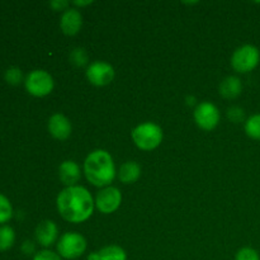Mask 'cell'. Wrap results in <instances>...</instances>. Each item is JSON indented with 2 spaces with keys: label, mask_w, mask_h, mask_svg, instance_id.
Masks as SVG:
<instances>
[{
  "label": "cell",
  "mask_w": 260,
  "mask_h": 260,
  "mask_svg": "<svg viewBox=\"0 0 260 260\" xmlns=\"http://www.w3.org/2000/svg\"><path fill=\"white\" fill-rule=\"evenodd\" d=\"M57 211L61 217L73 223H80L93 215L95 202L86 188L66 187L57 196Z\"/></svg>",
  "instance_id": "obj_1"
},
{
  "label": "cell",
  "mask_w": 260,
  "mask_h": 260,
  "mask_svg": "<svg viewBox=\"0 0 260 260\" xmlns=\"http://www.w3.org/2000/svg\"><path fill=\"white\" fill-rule=\"evenodd\" d=\"M84 173L89 182L95 187H109L116 178L113 157L106 150H95L86 156Z\"/></svg>",
  "instance_id": "obj_2"
},
{
  "label": "cell",
  "mask_w": 260,
  "mask_h": 260,
  "mask_svg": "<svg viewBox=\"0 0 260 260\" xmlns=\"http://www.w3.org/2000/svg\"><path fill=\"white\" fill-rule=\"evenodd\" d=\"M132 139L140 150L151 151L161 144L162 129L154 122H145L132 131Z\"/></svg>",
  "instance_id": "obj_3"
},
{
  "label": "cell",
  "mask_w": 260,
  "mask_h": 260,
  "mask_svg": "<svg viewBox=\"0 0 260 260\" xmlns=\"http://www.w3.org/2000/svg\"><path fill=\"white\" fill-rule=\"evenodd\" d=\"M260 52L253 45H244L239 47L231 57V66L238 73L246 74L253 71L259 65Z\"/></svg>",
  "instance_id": "obj_4"
},
{
  "label": "cell",
  "mask_w": 260,
  "mask_h": 260,
  "mask_svg": "<svg viewBox=\"0 0 260 260\" xmlns=\"http://www.w3.org/2000/svg\"><path fill=\"white\" fill-rule=\"evenodd\" d=\"M86 240L78 233H66L57 243V253L63 259H78L85 253Z\"/></svg>",
  "instance_id": "obj_5"
},
{
  "label": "cell",
  "mask_w": 260,
  "mask_h": 260,
  "mask_svg": "<svg viewBox=\"0 0 260 260\" xmlns=\"http://www.w3.org/2000/svg\"><path fill=\"white\" fill-rule=\"evenodd\" d=\"M25 89L33 96H46L53 90V79L47 71L33 70L25 78Z\"/></svg>",
  "instance_id": "obj_6"
},
{
  "label": "cell",
  "mask_w": 260,
  "mask_h": 260,
  "mask_svg": "<svg viewBox=\"0 0 260 260\" xmlns=\"http://www.w3.org/2000/svg\"><path fill=\"white\" fill-rule=\"evenodd\" d=\"M221 118L220 111L215 104L210 102H202L194 109V121L198 127L205 131H212L216 128Z\"/></svg>",
  "instance_id": "obj_7"
},
{
  "label": "cell",
  "mask_w": 260,
  "mask_h": 260,
  "mask_svg": "<svg viewBox=\"0 0 260 260\" xmlns=\"http://www.w3.org/2000/svg\"><path fill=\"white\" fill-rule=\"evenodd\" d=\"M86 79L95 86H106L114 79V69L111 63L95 61L86 69Z\"/></svg>",
  "instance_id": "obj_8"
},
{
  "label": "cell",
  "mask_w": 260,
  "mask_h": 260,
  "mask_svg": "<svg viewBox=\"0 0 260 260\" xmlns=\"http://www.w3.org/2000/svg\"><path fill=\"white\" fill-rule=\"evenodd\" d=\"M122 194L118 188L106 187L96 194L95 206L102 213H113L121 206Z\"/></svg>",
  "instance_id": "obj_9"
},
{
  "label": "cell",
  "mask_w": 260,
  "mask_h": 260,
  "mask_svg": "<svg viewBox=\"0 0 260 260\" xmlns=\"http://www.w3.org/2000/svg\"><path fill=\"white\" fill-rule=\"evenodd\" d=\"M83 25V15L75 8H69L62 13L60 20L61 30L66 36H75L80 32Z\"/></svg>",
  "instance_id": "obj_10"
},
{
  "label": "cell",
  "mask_w": 260,
  "mask_h": 260,
  "mask_svg": "<svg viewBox=\"0 0 260 260\" xmlns=\"http://www.w3.org/2000/svg\"><path fill=\"white\" fill-rule=\"evenodd\" d=\"M71 123L66 116L61 113H56L48 119V131H50L51 136L55 137L56 140H63L69 139L71 135Z\"/></svg>",
  "instance_id": "obj_11"
},
{
  "label": "cell",
  "mask_w": 260,
  "mask_h": 260,
  "mask_svg": "<svg viewBox=\"0 0 260 260\" xmlns=\"http://www.w3.org/2000/svg\"><path fill=\"white\" fill-rule=\"evenodd\" d=\"M58 236V229L53 221L45 220L37 226L36 229V239L40 243V245L48 248V246L53 245L57 240Z\"/></svg>",
  "instance_id": "obj_12"
},
{
  "label": "cell",
  "mask_w": 260,
  "mask_h": 260,
  "mask_svg": "<svg viewBox=\"0 0 260 260\" xmlns=\"http://www.w3.org/2000/svg\"><path fill=\"white\" fill-rule=\"evenodd\" d=\"M58 175L60 179L66 187H74L80 179V168L73 160H66L61 162L58 168Z\"/></svg>",
  "instance_id": "obj_13"
},
{
  "label": "cell",
  "mask_w": 260,
  "mask_h": 260,
  "mask_svg": "<svg viewBox=\"0 0 260 260\" xmlns=\"http://www.w3.org/2000/svg\"><path fill=\"white\" fill-rule=\"evenodd\" d=\"M243 91L241 80L236 76H228L220 85V94L226 99H235Z\"/></svg>",
  "instance_id": "obj_14"
},
{
  "label": "cell",
  "mask_w": 260,
  "mask_h": 260,
  "mask_svg": "<svg viewBox=\"0 0 260 260\" xmlns=\"http://www.w3.org/2000/svg\"><path fill=\"white\" fill-rule=\"evenodd\" d=\"M141 177V168L136 161H126L119 168L118 178L124 184H132Z\"/></svg>",
  "instance_id": "obj_15"
},
{
  "label": "cell",
  "mask_w": 260,
  "mask_h": 260,
  "mask_svg": "<svg viewBox=\"0 0 260 260\" xmlns=\"http://www.w3.org/2000/svg\"><path fill=\"white\" fill-rule=\"evenodd\" d=\"M99 260H127V254L121 246L108 245L98 251Z\"/></svg>",
  "instance_id": "obj_16"
},
{
  "label": "cell",
  "mask_w": 260,
  "mask_h": 260,
  "mask_svg": "<svg viewBox=\"0 0 260 260\" xmlns=\"http://www.w3.org/2000/svg\"><path fill=\"white\" fill-rule=\"evenodd\" d=\"M15 241V233L10 226H0V251L9 250Z\"/></svg>",
  "instance_id": "obj_17"
},
{
  "label": "cell",
  "mask_w": 260,
  "mask_h": 260,
  "mask_svg": "<svg viewBox=\"0 0 260 260\" xmlns=\"http://www.w3.org/2000/svg\"><path fill=\"white\" fill-rule=\"evenodd\" d=\"M245 132L250 139L260 140V113L248 118L245 122Z\"/></svg>",
  "instance_id": "obj_18"
},
{
  "label": "cell",
  "mask_w": 260,
  "mask_h": 260,
  "mask_svg": "<svg viewBox=\"0 0 260 260\" xmlns=\"http://www.w3.org/2000/svg\"><path fill=\"white\" fill-rule=\"evenodd\" d=\"M13 207L9 200L0 193V223H5L12 218Z\"/></svg>",
  "instance_id": "obj_19"
},
{
  "label": "cell",
  "mask_w": 260,
  "mask_h": 260,
  "mask_svg": "<svg viewBox=\"0 0 260 260\" xmlns=\"http://www.w3.org/2000/svg\"><path fill=\"white\" fill-rule=\"evenodd\" d=\"M70 61L75 66H84L88 62V53L84 48H75L70 53Z\"/></svg>",
  "instance_id": "obj_20"
},
{
  "label": "cell",
  "mask_w": 260,
  "mask_h": 260,
  "mask_svg": "<svg viewBox=\"0 0 260 260\" xmlns=\"http://www.w3.org/2000/svg\"><path fill=\"white\" fill-rule=\"evenodd\" d=\"M5 80L10 85H18V84H20V81L23 80L22 70L18 68H9L5 71Z\"/></svg>",
  "instance_id": "obj_21"
},
{
  "label": "cell",
  "mask_w": 260,
  "mask_h": 260,
  "mask_svg": "<svg viewBox=\"0 0 260 260\" xmlns=\"http://www.w3.org/2000/svg\"><path fill=\"white\" fill-rule=\"evenodd\" d=\"M235 260H260V255L255 249L243 248L238 251Z\"/></svg>",
  "instance_id": "obj_22"
},
{
  "label": "cell",
  "mask_w": 260,
  "mask_h": 260,
  "mask_svg": "<svg viewBox=\"0 0 260 260\" xmlns=\"http://www.w3.org/2000/svg\"><path fill=\"white\" fill-rule=\"evenodd\" d=\"M228 117L234 123H240V122L244 121L245 113H244V109H241L240 107H233L228 111Z\"/></svg>",
  "instance_id": "obj_23"
},
{
  "label": "cell",
  "mask_w": 260,
  "mask_h": 260,
  "mask_svg": "<svg viewBox=\"0 0 260 260\" xmlns=\"http://www.w3.org/2000/svg\"><path fill=\"white\" fill-rule=\"evenodd\" d=\"M33 260H62V258L58 254H56L55 251L42 250L36 254Z\"/></svg>",
  "instance_id": "obj_24"
},
{
  "label": "cell",
  "mask_w": 260,
  "mask_h": 260,
  "mask_svg": "<svg viewBox=\"0 0 260 260\" xmlns=\"http://www.w3.org/2000/svg\"><path fill=\"white\" fill-rule=\"evenodd\" d=\"M51 7H52L53 10H56V12H60V10H63L68 8L69 3L68 2H63V0H55V2H51Z\"/></svg>",
  "instance_id": "obj_25"
},
{
  "label": "cell",
  "mask_w": 260,
  "mask_h": 260,
  "mask_svg": "<svg viewBox=\"0 0 260 260\" xmlns=\"http://www.w3.org/2000/svg\"><path fill=\"white\" fill-rule=\"evenodd\" d=\"M22 250L23 253L29 255V254H32L33 251H35V245H33V243H30V241H25L22 245Z\"/></svg>",
  "instance_id": "obj_26"
},
{
  "label": "cell",
  "mask_w": 260,
  "mask_h": 260,
  "mask_svg": "<svg viewBox=\"0 0 260 260\" xmlns=\"http://www.w3.org/2000/svg\"><path fill=\"white\" fill-rule=\"evenodd\" d=\"M88 260H99L98 251H94V253H90L88 255Z\"/></svg>",
  "instance_id": "obj_27"
},
{
  "label": "cell",
  "mask_w": 260,
  "mask_h": 260,
  "mask_svg": "<svg viewBox=\"0 0 260 260\" xmlns=\"http://www.w3.org/2000/svg\"><path fill=\"white\" fill-rule=\"evenodd\" d=\"M90 3L91 2H75L74 4L79 5V7H83V5H88V4H90Z\"/></svg>",
  "instance_id": "obj_28"
}]
</instances>
